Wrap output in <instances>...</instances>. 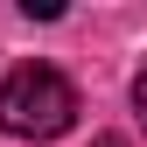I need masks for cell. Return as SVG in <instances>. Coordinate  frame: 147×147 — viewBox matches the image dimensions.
Listing matches in <instances>:
<instances>
[{
  "mask_svg": "<svg viewBox=\"0 0 147 147\" xmlns=\"http://www.w3.org/2000/svg\"><path fill=\"white\" fill-rule=\"evenodd\" d=\"M70 119H77V91H70L63 70H49V63L7 70V84H0V133L56 140V133H70Z\"/></svg>",
  "mask_w": 147,
  "mask_h": 147,
  "instance_id": "6da1fadb",
  "label": "cell"
},
{
  "mask_svg": "<svg viewBox=\"0 0 147 147\" xmlns=\"http://www.w3.org/2000/svg\"><path fill=\"white\" fill-rule=\"evenodd\" d=\"M21 14H28V21H56L63 7H56V0H21Z\"/></svg>",
  "mask_w": 147,
  "mask_h": 147,
  "instance_id": "7a4b0ae2",
  "label": "cell"
},
{
  "mask_svg": "<svg viewBox=\"0 0 147 147\" xmlns=\"http://www.w3.org/2000/svg\"><path fill=\"white\" fill-rule=\"evenodd\" d=\"M133 105H140V119H147V70L133 77Z\"/></svg>",
  "mask_w": 147,
  "mask_h": 147,
  "instance_id": "3957f363",
  "label": "cell"
},
{
  "mask_svg": "<svg viewBox=\"0 0 147 147\" xmlns=\"http://www.w3.org/2000/svg\"><path fill=\"white\" fill-rule=\"evenodd\" d=\"M98 147H126V140H119V133H98Z\"/></svg>",
  "mask_w": 147,
  "mask_h": 147,
  "instance_id": "277c9868",
  "label": "cell"
}]
</instances>
